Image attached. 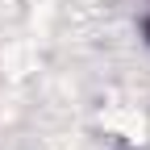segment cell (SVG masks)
<instances>
[{"label": "cell", "mask_w": 150, "mask_h": 150, "mask_svg": "<svg viewBox=\"0 0 150 150\" xmlns=\"http://www.w3.org/2000/svg\"><path fill=\"white\" fill-rule=\"evenodd\" d=\"M142 33H146V38H150V17H146V21H142Z\"/></svg>", "instance_id": "6da1fadb"}]
</instances>
